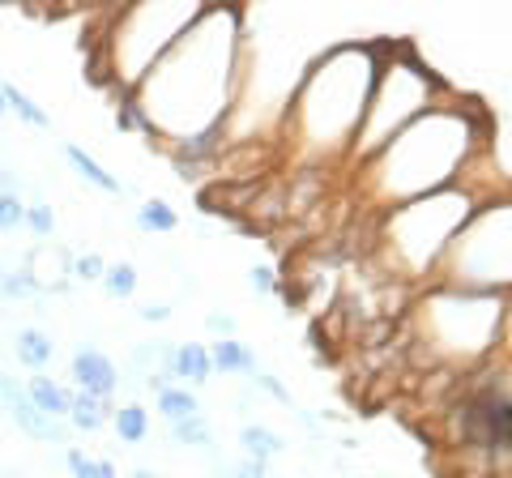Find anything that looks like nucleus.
<instances>
[{
	"mask_svg": "<svg viewBox=\"0 0 512 478\" xmlns=\"http://www.w3.org/2000/svg\"><path fill=\"white\" fill-rule=\"evenodd\" d=\"M0 406H5V414L13 423H18V432H26L30 440L39 444H60V449H69V436L73 427L64 419H47V414H39L35 406H30L26 397V385H18L9 372H0Z\"/></svg>",
	"mask_w": 512,
	"mask_h": 478,
	"instance_id": "1",
	"label": "nucleus"
},
{
	"mask_svg": "<svg viewBox=\"0 0 512 478\" xmlns=\"http://www.w3.org/2000/svg\"><path fill=\"white\" fill-rule=\"evenodd\" d=\"M69 376H73L77 393L103 397V402L120 389V368L111 363V355H103V350H94V346H77V350H73V359H69Z\"/></svg>",
	"mask_w": 512,
	"mask_h": 478,
	"instance_id": "2",
	"label": "nucleus"
},
{
	"mask_svg": "<svg viewBox=\"0 0 512 478\" xmlns=\"http://www.w3.org/2000/svg\"><path fill=\"white\" fill-rule=\"evenodd\" d=\"M167 372H171L175 380H188V385H210V376H214V363H210V346H201V342H184V346H171Z\"/></svg>",
	"mask_w": 512,
	"mask_h": 478,
	"instance_id": "3",
	"label": "nucleus"
},
{
	"mask_svg": "<svg viewBox=\"0 0 512 478\" xmlns=\"http://www.w3.org/2000/svg\"><path fill=\"white\" fill-rule=\"evenodd\" d=\"M26 397L30 406H35L39 414H47V419H69V406H73V389H64L60 380L35 372L26 380Z\"/></svg>",
	"mask_w": 512,
	"mask_h": 478,
	"instance_id": "4",
	"label": "nucleus"
},
{
	"mask_svg": "<svg viewBox=\"0 0 512 478\" xmlns=\"http://www.w3.org/2000/svg\"><path fill=\"white\" fill-rule=\"evenodd\" d=\"M13 355H18L22 368L43 372L47 363L56 359V342H52V333H43V329H35V325H26V329L13 333Z\"/></svg>",
	"mask_w": 512,
	"mask_h": 478,
	"instance_id": "5",
	"label": "nucleus"
},
{
	"mask_svg": "<svg viewBox=\"0 0 512 478\" xmlns=\"http://www.w3.org/2000/svg\"><path fill=\"white\" fill-rule=\"evenodd\" d=\"M64 158H69V167H73L77 175H82L86 184L99 188V193H111V197H120V193H124V184L116 180V175H111V171H107L94 154H86L82 146H77V141H64Z\"/></svg>",
	"mask_w": 512,
	"mask_h": 478,
	"instance_id": "6",
	"label": "nucleus"
},
{
	"mask_svg": "<svg viewBox=\"0 0 512 478\" xmlns=\"http://www.w3.org/2000/svg\"><path fill=\"white\" fill-rule=\"evenodd\" d=\"M210 363L214 372H227V376H256V350L239 338H218L210 346Z\"/></svg>",
	"mask_w": 512,
	"mask_h": 478,
	"instance_id": "7",
	"label": "nucleus"
},
{
	"mask_svg": "<svg viewBox=\"0 0 512 478\" xmlns=\"http://www.w3.org/2000/svg\"><path fill=\"white\" fill-rule=\"evenodd\" d=\"M73 427V432H103V427L111 423V406L103 402V397H90V393H77L73 389V406H69V419H64Z\"/></svg>",
	"mask_w": 512,
	"mask_h": 478,
	"instance_id": "8",
	"label": "nucleus"
},
{
	"mask_svg": "<svg viewBox=\"0 0 512 478\" xmlns=\"http://www.w3.org/2000/svg\"><path fill=\"white\" fill-rule=\"evenodd\" d=\"M239 449H244V457H252V461H274L286 444H282V436L278 432H269V427H261V423H248V427H239Z\"/></svg>",
	"mask_w": 512,
	"mask_h": 478,
	"instance_id": "9",
	"label": "nucleus"
},
{
	"mask_svg": "<svg viewBox=\"0 0 512 478\" xmlns=\"http://www.w3.org/2000/svg\"><path fill=\"white\" fill-rule=\"evenodd\" d=\"M0 99H5V107H9L18 120H26L30 129H52V116H47V111H43L35 99H30L26 90L13 86V82H0Z\"/></svg>",
	"mask_w": 512,
	"mask_h": 478,
	"instance_id": "10",
	"label": "nucleus"
},
{
	"mask_svg": "<svg viewBox=\"0 0 512 478\" xmlns=\"http://www.w3.org/2000/svg\"><path fill=\"white\" fill-rule=\"evenodd\" d=\"M158 414H163L167 423H184V419H192V414H201V402H197L192 389L171 385V389L158 393Z\"/></svg>",
	"mask_w": 512,
	"mask_h": 478,
	"instance_id": "11",
	"label": "nucleus"
},
{
	"mask_svg": "<svg viewBox=\"0 0 512 478\" xmlns=\"http://www.w3.org/2000/svg\"><path fill=\"white\" fill-rule=\"evenodd\" d=\"M137 227L150 235H171L180 227V214H175L163 197H150V201H141V210H137Z\"/></svg>",
	"mask_w": 512,
	"mask_h": 478,
	"instance_id": "12",
	"label": "nucleus"
},
{
	"mask_svg": "<svg viewBox=\"0 0 512 478\" xmlns=\"http://www.w3.org/2000/svg\"><path fill=\"white\" fill-rule=\"evenodd\" d=\"M111 432H116L124 444H141L150 436V414L141 406H120L111 410Z\"/></svg>",
	"mask_w": 512,
	"mask_h": 478,
	"instance_id": "13",
	"label": "nucleus"
},
{
	"mask_svg": "<svg viewBox=\"0 0 512 478\" xmlns=\"http://www.w3.org/2000/svg\"><path fill=\"white\" fill-rule=\"evenodd\" d=\"M171 440L180 444V449H210L214 427L205 423V414H192V419H184V423H171Z\"/></svg>",
	"mask_w": 512,
	"mask_h": 478,
	"instance_id": "14",
	"label": "nucleus"
},
{
	"mask_svg": "<svg viewBox=\"0 0 512 478\" xmlns=\"http://www.w3.org/2000/svg\"><path fill=\"white\" fill-rule=\"evenodd\" d=\"M64 466L73 478H116V466L107 457H90L86 449H64Z\"/></svg>",
	"mask_w": 512,
	"mask_h": 478,
	"instance_id": "15",
	"label": "nucleus"
},
{
	"mask_svg": "<svg viewBox=\"0 0 512 478\" xmlns=\"http://www.w3.org/2000/svg\"><path fill=\"white\" fill-rule=\"evenodd\" d=\"M103 291H107L111 299H128V295L137 291V269L128 265V261L107 265V274H103Z\"/></svg>",
	"mask_w": 512,
	"mask_h": 478,
	"instance_id": "16",
	"label": "nucleus"
},
{
	"mask_svg": "<svg viewBox=\"0 0 512 478\" xmlns=\"http://www.w3.org/2000/svg\"><path fill=\"white\" fill-rule=\"evenodd\" d=\"M107 274V261L99 257V252H82V257L69 261V278L73 282H103Z\"/></svg>",
	"mask_w": 512,
	"mask_h": 478,
	"instance_id": "17",
	"label": "nucleus"
},
{
	"mask_svg": "<svg viewBox=\"0 0 512 478\" xmlns=\"http://www.w3.org/2000/svg\"><path fill=\"white\" fill-rule=\"evenodd\" d=\"M0 295L5 299H30V295H39V286L35 278H30V269H5V282H0Z\"/></svg>",
	"mask_w": 512,
	"mask_h": 478,
	"instance_id": "18",
	"label": "nucleus"
},
{
	"mask_svg": "<svg viewBox=\"0 0 512 478\" xmlns=\"http://www.w3.org/2000/svg\"><path fill=\"white\" fill-rule=\"evenodd\" d=\"M26 227L35 231L39 239H52L56 235V210L47 201H30L26 205Z\"/></svg>",
	"mask_w": 512,
	"mask_h": 478,
	"instance_id": "19",
	"label": "nucleus"
},
{
	"mask_svg": "<svg viewBox=\"0 0 512 478\" xmlns=\"http://www.w3.org/2000/svg\"><path fill=\"white\" fill-rule=\"evenodd\" d=\"M22 227H26L22 193H0V231H22Z\"/></svg>",
	"mask_w": 512,
	"mask_h": 478,
	"instance_id": "20",
	"label": "nucleus"
},
{
	"mask_svg": "<svg viewBox=\"0 0 512 478\" xmlns=\"http://www.w3.org/2000/svg\"><path fill=\"white\" fill-rule=\"evenodd\" d=\"M218 474H227V478H269V466H265V461L244 457L239 466H218Z\"/></svg>",
	"mask_w": 512,
	"mask_h": 478,
	"instance_id": "21",
	"label": "nucleus"
},
{
	"mask_svg": "<svg viewBox=\"0 0 512 478\" xmlns=\"http://www.w3.org/2000/svg\"><path fill=\"white\" fill-rule=\"evenodd\" d=\"M252 385H256V389H265L269 397H278V402L291 406V389H282V385H278V376H265V372H261V376L252 380Z\"/></svg>",
	"mask_w": 512,
	"mask_h": 478,
	"instance_id": "22",
	"label": "nucleus"
},
{
	"mask_svg": "<svg viewBox=\"0 0 512 478\" xmlns=\"http://www.w3.org/2000/svg\"><path fill=\"white\" fill-rule=\"evenodd\" d=\"M205 325H210L218 338H235V316H227V312H210L205 316Z\"/></svg>",
	"mask_w": 512,
	"mask_h": 478,
	"instance_id": "23",
	"label": "nucleus"
},
{
	"mask_svg": "<svg viewBox=\"0 0 512 478\" xmlns=\"http://www.w3.org/2000/svg\"><path fill=\"white\" fill-rule=\"evenodd\" d=\"M252 291H261V295H269V291H274V269L256 265V269H252Z\"/></svg>",
	"mask_w": 512,
	"mask_h": 478,
	"instance_id": "24",
	"label": "nucleus"
},
{
	"mask_svg": "<svg viewBox=\"0 0 512 478\" xmlns=\"http://www.w3.org/2000/svg\"><path fill=\"white\" fill-rule=\"evenodd\" d=\"M137 316H141V321H146V325H158V321H167V316H171V312H167L163 304H146V308H141Z\"/></svg>",
	"mask_w": 512,
	"mask_h": 478,
	"instance_id": "25",
	"label": "nucleus"
},
{
	"mask_svg": "<svg viewBox=\"0 0 512 478\" xmlns=\"http://www.w3.org/2000/svg\"><path fill=\"white\" fill-rule=\"evenodd\" d=\"M500 333H508V346H512V308L504 312V321H500Z\"/></svg>",
	"mask_w": 512,
	"mask_h": 478,
	"instance_id": "26",
	"label": "nucleus"
},
{
	"mask_svg": "<svg viewBox=\"0 0 512 478\" xmlns=\"http://www.w3.org/2000/svg\"><path fill=\"white\" fill-rule=\"evenodd\" d=\"M128 478H171V474H154V470H133Z\"/></svg>",
	"mask_w": 512,
	"mask_h": 478,
	"instance_id": "27",
	"label": "nucleus"
},
{
	"mask_svg": "<svg viewBox=\"0 0 512 478\" xmlns=\"http://www.w3.org/2000/svg\"><path fill=\"white\" fill-rule=\"evenodd\" d=\"M9 116V107H5V99H0V120H5Z\"/></svg>",
	"mask_w": 512,
	"mask_h": 478,
	"instance_id": "28",
	"label": "nucleus"
},
{
	"mask_svg": "<svg viewBox=\"0 0 512 478\" xmlns=\"http://www.w3.org/2000/svg\"><path fill=\"white\" fill-rule=\"evenodd\" d=\"M0 282H5V261H0Z\"/></svg>",
	"mask_w": 512,
	"mask_h": 478,
	"instance_id": "29",
	"label": "nucleus"
},
{
	"mask_svg": "<svg viewBox=\"0 0 512 478\" xmlns=\"http://www.w3.org/2000/svg\"><path fill=\"white\" fill-rule=\"evenodd\" d=\"M9 478H26V474H9Z\"/></svg>",
	"mask_w": 512,
	"mask_h": 478,
	"instance_id": "30",
	"label": "nucleus"
}]
</instances>
